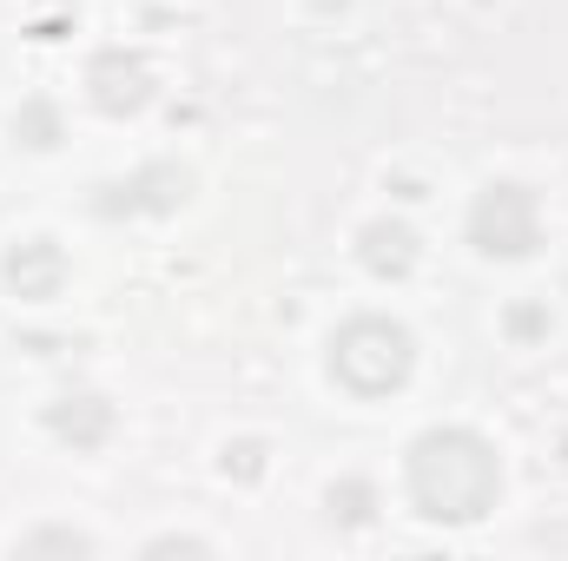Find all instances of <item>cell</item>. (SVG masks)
Segmentation results:
<instances>
[{"mask_svg": "<svg viewBox=\"0 0 568 561\" xmlns=\"http://www.w3.org/2000/svg\"><path fill=\"white\" fill-rule=\"evenodd\" d=\"M410 370H417V344H410V330L390 324V317H351V324L331 337V377H337L351 397H364V404L404 390Z\"/></svg>", "mask_w": 568, "mask_h": 561, "instance_id": "cell-2", "label": "cell"}, {"mask_svg": "<svg viewBox=\"0 0 568 561\" xmlns=\"http://www.w3.org/2000/svg\"><path fill=\"white\" fill-rule=\"evenodd\" d=\"M536 232H542V218H536V198H529L523 185H489V192L476 198V212H469V238H476V252H489V258H523V252H536Z\"/></svg>", "mask_w": 568, "mask_h": 561, "instance_id": "cell-3", "label": "cell"}, {"mask_svg": "<svg viewBox=\"0 0 568 561\" xmlns=\"http://www.w3.org/2000/svg\"><path fill=\"white\" fill-rule=\"evenodd\" d=\"M60 278H67V258H60L53 238H27V245L7 252V284H13L20 297H53Z\"/></svg>", "mask_w": 568, "mask_h": 561, "instance_id": "cell-4", "label": "cell"}, {"mask_svg": "<svg viewBox=\"0 0 568 561\" xmlns=\"http://www.w3.org/2000/svg\"><path fill=\"white\" fill-rule=\"evenodd\" d=\"M145 67L140 60H126V53H100L93 60V100L106 106V113H140L145 106Z\"/></svg>", "mask_w": 568, "mask_h": 561, "instance_id": "cell-5", "label": "cell"}, {"mask_svg": "<svg viewBox=\"0 0 568 561\" xmlns=\"http://www.w3.org/2000/svg\"><path fill=\"white\" fill-rule=\"evenodd\" d=\"M410 502L429 522H483L503 496V462L476 429H429L410 442Z\"/></svg>", "mask_w": 568, "mask_h": 561, "instance_id": "cell-1", "label": "cell"}, {"mask_svg": "<svg viewBox=\"0 0 568 561\" xmlns=\"http://www.w3.org/2000/svg\"><path fill=\"white\" fill-rule=\"evenodd\" d=\"M364 265H371L377 278H404V272L417 265V232L397 225V218H390V225H371V232H364Z\"/></svg>", "mask_w": 568, "mask_h": 561, "instance_id": "cell-6", "label": "cell"}, {"mask_svg": "<svg viewBox=\"0 0 568 561\" xmlns=\"http://www.w3.org/2000/svg\"><path fill=\"white\" fill-rule=\"evenodd\" d=\"M27 549H87V536H33Z\"/></svg>", "mask_w": 568, "mask_h": 561, "instance_id": "cell-7", "label": "cell"}]
</instances>
